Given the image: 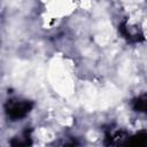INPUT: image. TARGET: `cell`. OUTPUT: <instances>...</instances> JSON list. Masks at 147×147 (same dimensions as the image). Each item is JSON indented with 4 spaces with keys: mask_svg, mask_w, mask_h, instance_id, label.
<instances>
[{
    "mask_svg": "<svg viewBox=\"0 0 147 147\" xmlns=\"http://www.w3.org/2000/svg\"><path fill=\"white\" fill-rule=\"evenodd\" d=\"M145 146H146V133L144 131L130 138L125 144V147H145Z\"/></svg>",
    "mask_w": 147,
    "mask_h": 147,
    "instance_id": "obj_2",
    "label": "cell"
},
{
    "mask_svg": "<svg viewBox=\"0 0 147 147\" xmlns=\"http://www.w3.org/2000/svg\"><path fill=\"white\" fill-rule=\"evenodd\" d=\"M134 109L139 110V111H145V109H146V99H145V96L138 98L134 101Z\"/></svg>",
    "mask_w": 147,
    "mask_h": 147,
    "instance_id": "obj_3",
    "label": "cell"
},
{
    "mask_svg": "<svg viewBox=\"0 0 147 147\" xmlns=\"http://www.w3.org/2000/svg\"><path fill=\"white\" fill-rule=\"evenodd\" d=\"M32 103L30 101H16L10 100L6 105V110L8 116H10L13 119H17L21 117H24L30 109L32 108Z\"/></svg>",
    "mask_w": 147,
    "mask_h": 147,
    "instance_id": "obj_1",
    "label": "cell"
}]
</instances>
